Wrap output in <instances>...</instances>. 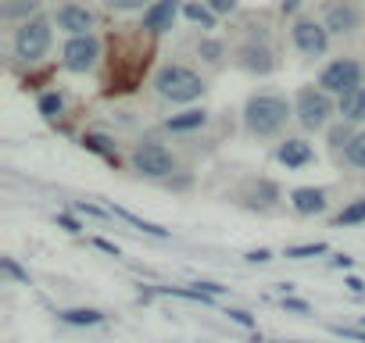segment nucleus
Segmentation results:
<instances>
[{
	"label": "nucleus",
	"mask_w": 365,
	"mask_h": 343,
	"mask_svg": "<svg viewBox=\"0 0 365 343\" xmlns=\"http://www.w3.org/2000/svg\"><path fill=\"white\" fill-rule=\"evenodd\" d=\"M290 115L294 111H290L287 97H279V93H255L244 104V129L251 136H276L287 125Z\"/></svg>",
	"instance_id": "f257e3e1"
},
{
	"label": "nucleus",
	"mask_w": 365,
	"mask_h": 343,
	"mask_svg": "<svg viewBox=\"0 0 365 343\" xmlns=\"http://www.w3.org/2000/svg\"><path fill=\"white\" fill-rule=\"evenodd\" d=\"M154 90L172 104H194L205 93V79L187 65H165L154 75Z\"/></svg>",
	"instance_id": "f03ea898"
},
{
	"label": "nucleus",
	"mask_w": 365,
	"mask_h": 343,
	"mask_svg": "<svg viewBox=\"0 0 365 343\" xmlns=\"http://www.w3.org/2000/svg\"><path fill=\"white\" fill-rule=\"evenodd\" d=\"M51 51V22L47 19H26L15 29V54L26 65H36Z\"/></svg>",
	"instance_id": "7ed1b4c3"
},
{
	"label": "nucleus",
	"mask_w": 365,
	"mask_h": 343,
	"mask_svg": "<svg viewBox=\"0 0 365 343\" xmlns=\"http://www.w3.org/2000/svg\"><path fill=\"white\" fill-rule=\"evenodd\" d=\"M294 115H297V122H301L308 132L326 129V125H329V115H333V100H329V93H322L319 86H304V90H297V97H294Z\"/></svg>",
	"instance_id": "20e7f679"
},
{
	"label": "nucleus",
	"mask_w": 365,
	"mask_h": 343,
	"mask_svg": "<svg viewBox=\"0 0 365 343\" xmlns=\"http://www.w3.org/2000/svg\"><path fill=\"white\" fill-rule=\"evenodd\" d=\"M319 90L322 93H336L340 100L354 90H361V65L354 58H336L319 72Z\"/></svg>",
	"instance_id": "39448f33"
},
{
	"label": "nucleus",
	"mask_w": 365,
	"mask_h": 343,
	"mask_svg": "<svg viewBox=\"0 0 365 343\" xmlns=\"http://www.w3.org/2000/svg\"><path fill=\"white\" fill-rule=\"evenodd\" d=\"M129 161H133V168L140 172V176H147V179H165V176H172V172H175L172 150L161 147V143H154V139L136 143L133 154H129Z\"/></svg>",
	"instance_id": "423d86ee"
},
{
	"label": "nucleus",
	"mask_w": 365,
	"mask_h": 343,
	"mask_svg": "<svg viewBox=\"0 0 365 343\" xmlns=\"http://www.w3.org/2000/svg\"><path fill=\"white\" fill-rule=\"evenodd\" d=\"M290 40L308 58H322L329 51V29L322 22H315V19H297L294 29H290Z\"/></svg>",
	"instance_id": "0eeeda50"
},
{
	"label": "nucleus",
	"mask_w": 365,
	"mask_h": 343,
	"mask_svg": "<svg viewBox=\"0 0 365 343\" xmlns=\"http://www.w3.org/2000/svg\"><path fill=\"white\" fill-rule=\"evenodd\" d=\"M97 58H101V43H97L93 33L90 36H68V43L61 51V65L68 72H90L97 65Z\"/></svg>",
	"instance_id": "6e6552de"
},
{
	"label": "nucleus",
	"mask_w": 365,
	"mask_h": 343,
	"mask_svg": "<svg viewBox=\"0 0 365 343\" xmlns=\"http://www.w3.org/2000/svg\"><path fill=\"white\" fill-rule=\"evenodd\" d=\"M322 26L329 29V36H351L361 26V11L354 0H329L322 11Z\"/></svg>",
	"instance_id": "1a4fd4ad"
},
{
	"label": "nucleus",
	"mask_w": 365,
	"mask_h": 343,
	"mask_svg": "<svg viewBox=\"0 0 365 343\" xmlns=\"http://www.w3.org/2000/svg\"><path fill=\"white\" fill-rule=\"evenodd\" d=\"M182 4L187 0H154V4L143 11V33H150V36H161V33H168L172 26H175V19L182 15Z\"/></svg>",
	"instance_id": "9d476101"
},
{
	"label": "nucleus",
	"mask_w": 365,
	"mask_h": 343,
	"mask_svg": "<svg viewBox=\"0 0 365 343\" xmlns=\"http://www.w3.org/2000/svg\"><path fill=\"white\" fill-rule=\"evenodd\" d=\"M237 65H240L244 72H251V75H269V72L276 68L272 51H269L265 43H244V47L237 51Z\"/></svg>",
	"instance_id": "9b49d317"
},
{
	"label": "nucleus",
	"mask_w": 365,
	"mask_h": 343,
	"mask_svg": "<svg viewBox=\"0 0 365 343\" xmlns=\"http://www.w3.org/2000/svg\"><path fill=\"white\" fill-rule=\"evenodd\" d=\"M58 26H61L68 36H90V29H93V11L83 8V4H61V8H58Z\"/></svg>",
	"instance_id": "f8f14e48"
},
{
	"label": "nucleus",
	"mask_w": 365,
	"mask_h": 343,
	"mask_svg": "<svg viewBox=\"0 0 365 343\" xmlns=\"http://www.w3.org/2000/svg\"><path fill=\"white\" fill-rule=\"evenodd\" d=\"M276 161H279V164H287V168H304V164H312V161H315V150H312V143H308V139L290 136V139H283V143L276 147Z\"/></svg>",
	"instance_id": "ddd939ff"
},
{
	"label": "nucleus",
	"mask_w": 365,
	"mask_h": 343,
	"mask_svg": "<svg viewBox=\"0 0 365 343\" xmlns=\"http://www.w3.org/2000/svg\"><path fill=\"white\" fill-rule=\"evenodd\" d=\"M290 208L297 215H319V211H326V194L315 186H297L290 194Z\"/></svg>",
	"instance_id": "4468645a"
},
{
	"label": "nucleus",
	"mask_w": 365,
	"mask_h": 343,
	"mask_svg": "<svg viewBox=\"0 0 365 343\" xmlns=\"http://www.w3.org/2000/svg\"><path fill=\"white\" fill-rule=\"evenodd\" d=\"M205 122H208V111L205 107H187V111L165 118V129L168 132H190V129H201Z\"/></svg>",
	"instance_id": "2eb2a0df"
},
{
	"label": "nucleus",
	"mask_w": 365,
	"mask_h": 343,
	"mask_svg": "<svg viewBox=\"0 0 365 343\" xmlns=\"http://www.w3.org/2000/svg\"><path fill=\"white\" fill-rule=\"evenodd\" d=\"M182 19L187 22H194V26H201V29H215V11L205 4V0H187V4H182Z\"/></svg>",
	"instance_id": "dca6fc26"
},
{
	"label": "nucleus",
	"mask_w": 365,
	"mask_h": 343,
	"mask_svg": "<svg viewBox=\"0 0 365 343\" xmlns=\"http://www.w3.org/2000/svg\"><path fill=\"white\" fill-rule=\"evenodd\" d=\"M340 118L351 125V122H365V86L361 90H354V93H347L344 100H340Z\"/></svg>",
	"instance_id": "f3484780"
},
{
	"label": "nucleus",
	"mask_w": 365,
	"mask_h": 343,
	"mask_svg": "<svg viewBox=\"0 0 365 343\" xmlns=\"http://www.w3.org/2000/svg\"><path fill=\"white\" fill-rule=\"evenodd\" d=\"M83 147H86L90 154H101V157H108V161H118L115 139H111L108 132H86V136H83Z\"/></svg>",
	"instance_id": "a211bd4d"
},
{
	"label": "nucleus",
	"mask_w": 365,
	"mask_h": 343,
	"mask_svg": "<svg viewBox=\"0 0 365 343\" xmlns=\"http://www.w3.org/2000/svg\"><path fill=\"white\" fill-rule=\"evenodd\" d=\"M108 211H111V215H118L122 222H129L133 229H140V233H147V236H158V240H168V229H161V226H154V222H143L140 215H133V211H125V208H115V204H111Z\"/></svg>",
	"instance_id": "6ab92c4d"
},
{
	"label": "nucleus",
	"mask_w": 365,
	"mask_h": 343,
	"mask_svg": "<svg viewBox=\"0 0 365 343\" xmlns=\"http://www.w3.org/2000/svg\"><path fill=\"white\" fill-rule=\"evenodd\" d=\"M58 318L65 322V325H101L104 322V315L97 311V307H68V311H58Z\"/></svg>",
	"instance_id": "aec40b11"
},
{
	"label": "nucleus",
	"mask_w": 365,
	"mask_h": 343,
	"mask_svg": "<svg viewBox=\"0 0 365 343\" xmlns=\"http://www.w3.org/2000/svg\"><path fill=\"white\" fill-rule=\"evenodd\" d=\"M344 157L351 168H361L365 172V132H354V139L344 147Z\"/></svg>",
	"instance_id": "412c9836"
},
{
	"label": "nucleus",
	"mask_w": 365,
	"mask_h": 343,
	"mask_svg": "<svg viewBox=\"0 0 365 343\" xmlns=\"http://www.w3.org/2000/svg\"><path fill=\"white\" fill-rule=\"evenodd\" d=\"M361 222H365V197L351 201V204L336 215V226H361Z\"/></svg>",
	"instance_id": "4be33fe9"
},
{
	"label": "nucleus",
	"mask_w": 365,
	"mask_h": 343,
	"mask_svg": "<svg viewBox=\"0 0 365 343\" xmlns=\"http://www.w3.org/2000/svg\"><path fill=\"white\" fill-rule=\"evenodd\" d=\"M36 107H40L43 118H58V115L65 111V97H61V93H43Z\"/></svg>",
	"instance_id": "5701e85b"
},
{
	"label": "nucleus",
	"mask_w": 365,
	"mask_h": 343,
	"mask_svg": "<svg viewBox=\"0 0 365 343\" xmlns=\"http://www.w3.org/2000/svg\"><path fill=\"white\" fill-rule=\"evenodd\" d=\"M329 247L322 243V240H315V243H301V247H287V258H319V254H326Z\"/></svg>",
	"instance_id": "b1692460"
},
{
	"label": "nucleus",
	"mask_w": 365,
	"mask_h": 343,
	"mask_svg": "<svg viewBox=\"0 0 365 343\" xmlns=\"http://www.w3.org/2000/svg\"><path fill=\"white\" fill-rule=\"evenodd\" d=\"M0 268H4L15 283H22V286H29V272L26 268H19V261L15 258H0Z\"/></svg>",
	"instance_id": "393cba45"
},
{
	"label": "nucleus",
	"mask_w": 365,
	"mask_h": 343,
	"mask_svg": "<svg viewBox=\"0 0 365 343\" xmlns=\"http://www.w3.org/2000/svg\"><path fill=\"white\" fill-rule=\"evenodd\" d=\"M351 139H354V132H351V125H347V122L329 129V143H333V147H347Z\"/></svg>",
	"instance_id": "a878e982"
},
{
	"label": "nucleus",
	"mask_w": 365,
	"mask_h": 343,
	"mask_svg": "<svg viewBox=\"0 0 365 343\" xmlns=\"http://www.w3.org/2000/svg\"><path fill=\"white\" fill-rule=\"evenodd\" d=\"M197 51H201L205 61H219V58H222V43H219V40H205Z\"/></svg>",
	"instance_id": "bb28decb"
},
{
	"label": "nucleus",
	"mask_w": 365,
	"mask_h": 343,
	"mask_svg": "<svg viewBox=\"0 0 365 343\" xmlns=\"http://www.w3.org/2000/svg\"><path fill=\"white\" fill-rule=\"evenodd\" d=\"M205 4H208L215 15H233V11H237V0H205Z\"/></svg>",
	"instance_id": "cd10ccee"
},
{
	"label": "nucleus",
	"mask_w": 365,
	"mask_h": 343,
	"mask_svg": "<svg viewBox=\"0 0 365 343\" xmlns=\"http://www.w3.org/2000/svg\"><path fill=\"white\" fill-rule=\"evenodd\" d=\"M111 11H133V8H143V0H104Z\"/></svg>",
	"instance_id": "c85d7f7f"
},
{
	"label": "nucleus",
	"mask_w": 365,
	"mask_h": 343,
	"mask_svg": "<svg viewBox=\"0 0 365 343\" xmlns=\"http://www.w3.org/2000/svg\"><path fill=\"white\" fill-rule=\"evenodd\" d=\"M226 315H230V318H233L237 325H244V329H255V318H251L247 311H240V307H230Z\"/></svg>",
	"instance_id": "c756f323"
},
{
	"label": "nucleus",
	"mask_w": 365,
	"mask_h": 343,
	"mask_svg": "<svg viewBox=\"0 0 365 343\" xmlns=\"http://www.w3.org/2000/svg\"><path fill=\"white\" fill-rule=\"evenodd\" d=\"M283 307L294 311V315H308V311H312V307H308L304 300H297V297H283Z\"/></svg>",
	"instance_id": "7c9ffc66"
},
{
	"label": "nucleus",
	"mask_w": 365,
	"mask_h": 343,
	"mask_svg": "<svg viewBox=\"0 0 365 343\" xmlns=\"http://www.w3.org/2000/svg\"><path fill=\"white\" fill-rule=\"evenodd\" d=\"M58 226H61V229H68V233H83V226H79L72 215H58Z\"/></svg>",
	"instance_id": "2f4dec72"
},
{
	"label": "nucleus",
	"mask_w": 365,
	"mask_h": 343,
	"mask_svg": "<svg viewBox=\"0 0 365 343\" xmlns=\"http://www.w3.org/2000/svg\"><path fill=\"white\" fill-rule=\"evenodd\" d=\"M272 258V250H265V247H258V250H247V261L251 265H262V261H269Z\"/></svg>",
	"instance_id": "473e14b6"
},
{
	"label": "nucleus",
	"mask_w": 365,
	"mask_h": 343,
	"mask_svg": "<svg viewBox=\"0 0 365 343\" xmlns=\"http://www.w3.org/2000/svg\"><path fill=\"white\" fill-rule=\"evenodd\" d=\"M93 247H97V250H104V254H115V258H118V247H115L111 240H101V236H97V240H93Z\"/></svg>",
	"instance_id": "72a5a7b5"
},
{
	"label": "nucleus",
	"mask_w": 365,
	"mask_h": 343,
	"mask_svg": "<svg viewBox=\"0 0 365 343\" xmlns=\"http://www.w3.org/2000/svg\"><path fill=\"white\" fill-rule=\"evenodd\" d=\"M344 286H347L351 293H365V283H361L358 275H347V283H344Z\"/></svg>",
	"instance_id": "f704fd0d"
},
{
	"label": "nucleus",
	"mask_w": 365,
	"mask_h": 343,
	"mask_svg": "<svg viewBox=\"0 0 365 343\" xmlns=\"http://www.w3.org/2000/svg\"><path fill=\"white\" fill-rule=\"evenodd\" d=\"M297 8H301V0H279V11L283 15H294Z\"/></svg>",
	"instance_id": "c9c22d12"
},
{
	"label": "nucleus",
	"mask_w": 365,
	"mask_h": 343,
	"mask_svg": "<svg viewBox=\"0 0 365 343\" xmlns=\"http://www.w3.org/2000/svg\"><path fill=\"white\" fill-rule=\"evenodd\" d=\"M340 336H347V339H358V343H365V332L361 329H336Z\"/></svg>",
	"instance_id": "e433bc0d"
},
{
	"label": "nucleus",
	"mask_w": 365,
	"mask_h": 343,
	"mask_svg": "<svg viewBox=\"0 0 365 343\" xmlns=\"http://www.w3.org/2000/svg\"><path fill=\"white\" fill-rule=\"evenodd\" d=\"M333 265H336V268H351V258H347V254H340V258H333Z\"/></svg>",
	"instance_id": "4c0bfd02"
}]
</instances>
